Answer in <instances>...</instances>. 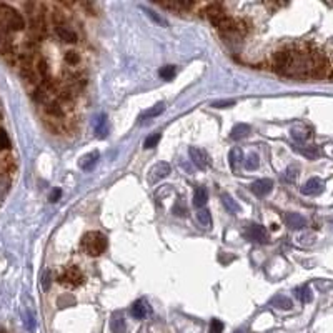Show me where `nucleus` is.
<instances>
[{
	"instance_id": "1",
	"label": "nucleus",
	"mask_w": 333,
	"mask_h": 333,
	"mask_svg": "<svg viewBox=\"0 0 333 333\" xmlns=\"http://www.w3.org/2000/svg\"><path fill=\"white\" fill-rule=\"evenodd\" d=\"M273 65L283 75L290 77H315L327 70L328 63L322 52L310 48L292 47L275 53Z\"/></svg>"
},
{
	"instance_id": "2",
	"label": "nucleus",
	"mask_w": 333,
	"mask_h": 333,
	"mask_svg": "<svg viewBox=\"0 0 333 333\" xmlns=\"http://www.w3.org/2000/svg\"><path fill=\"white\" fill-rule=\"evenodd\" d=\"M0 23L10 32L22 30V28L25 27L23 17L15 8H12L10 5H5V3H0Z\"/></svg>"
},
{
	"instance_id": "3",
	"label": "nucleus",
	"mask_w": 333,
	"mask_h": 333,
	"mask_svg": "<svg viewBox=\"0 0 333 333\" xmlns=\"http://www.w3.org/2000/svg\"><path fill=\"white\" fill-rule=\"evenodd\" d=\"M82 247L90 257H98L107 250V237L100 232H88L82 240Z\"/></svg>"
},
{
	"instance_id": "4",
	"label": "nucleus",
	"mask_w": 333,
	"mask_h": 333,
	"mask_svg": "<svg viewBox=\"0 0 333 333\" xmlns=\"http://www.w3.org/2000/svg\"><path fill=\"white\" fill-rule=\"evenodd\" d=\"M245 235H247V238H250V240L257 242V243L268 242V232L262 225H258V223H250V225H247Z\"/></svg>"
},
{
	"instance_id": "5",
	"label": "nucleus",
	"mask_w": 333,
	"mask_h": 333,
	"mask_svg": "<svg viewBox=\"0 0 333 333\" xmlns=\"http://www.w3.org/2000/svg\"><path fill=\"white\" fill-rule=\"evenodd\" d=\"M0 53L5 55L7 58L15 55V53H13V42L10 37V30H7L2 23H0Z\"/></svg>"
},
{
	"instance_id": "6",
	"label": "nucleus",
	"mask_w": 333,
	"mask_h": 333,
	"mask_svg": "<svg viewBox=\"0 0 333 333\" xmlns=\"http://www.w3.org/2000/svg\"><path fill=\"white\" fill-rule=\"evenodd\" d=\"M170 172H172V168H170V165H168L167 162L157 163V165L152 167L150 173H148V183H152V185H153V183L163 180V178H167L168 175H170Z\"/></svg>"
},
{
	"instance_id": "7",
	"label": "nucleus",
	"mask_w": 333,
	"mask_h": 333,
	"mask_svg": "<svg viewBox=\"0 0 333 333\" xmlns=\"http://www.w3.org/2000/svg\"><path fill=\"white\" fill-rule=\"evenodd\" d=\"M82 280H83V275L77 267L67 268V270L60 275V283L68 285V287H78L82 283Z\"/></svg>"
},
{
	"instance_id": "8",
	"label": "nucleus",
	"mask_w": 333,
	"mask_h": 333,
	"mask_svg": "<svg viewBox=\"0 0 333 333\" xmlns=\"http://www.w3.org/2000/svg\"><path fill=\"white\" fill-rule=\"evenodd\" d=\"M323 188H325V183L320 178H310L305 185L302 187V193L307 197H313V195H318V193L323 192Z\"/></svg>"
},
{
	"instance_id": "9",
	"label": "nucleus",
	"mask_w": 333,
	"mask_h": 333,
	"mask_svg": "<svg viewBox=\"0 0 333 333\" xmlns=\"http://www.w3.org/2000/svg\"><path fill=\"white\" fill-rule=\"evenodd\" d=\"M188 155H190L192 162L195 163L198 168H202V170H205L208 167V155L205 150H202V148H197V147H190V150H188Z\"/></svg>"
},
{
	"instance_id": "10",
	"label": "nucleus",
	"mask_w": 333,
	"mask_h": 333,
	"mask_svg": "<svg viewBox=\"0 0 333 333\" xmlns=\"http://www.w3.org/2000/svg\"><path fill=\"white\" fill-rule=\"evenodd\" d=\"M250 188H252V192L255 193V195H258V197H265V195H268V193L272 192L273 182L270 180V178H262V180L253 182Z\"/></svg>"
},
{
	"instance_id": "11",
	"label": "nucleus",
	"mask_w": 333,
	"mask_h": 333,
	"mask_svg": "<svg viewBox=\"0 0 333 333\" xmlns=\"http://www.w3.org/2000/svg\"><path fill=\"white\" fill-rule=\"evenodd\" d=\"M93 128H95V135L98 138H107V135H108V120H107L105 113H100V115L95 117Z\"/></svg>"
},
{
	"instance_id": "12",
	"label": "nucleus",
	"mask_w": 333,
	"mask_h": 333,
	"mask_svg": "<svg viewBox=\"0 0 333 333\" xmlns=\"http://www.w3.org/2000/svg\"><path fill=\"white\" fill-rule=\"evenodd\" d=\"M207 17H208V20H210L213 25L218 22V20H222L223 17L227 15L225 13V10H223V7L220 5V3H212V5H208L207 7Z\"/></svg>"
},
{
	"instance_id": "13",
	"label": "nucleus",
	"mask_w": 333,
	"mask_h": 333,
	"mask_svg": "<svg viewBox=\"0 0 333 333\" xmlns=\"http://www.w3.org/2000/svg\"><path fill=\"white\" fill-rule=\"evenodd\" d=\"M285 222L292 230H302V228L307 227L305 217H302L300 213H288V215L285 217Z\"/></svg>"
},
{
	"instance_id": "14",
	"label": "nucleus",
	"mask_w": 333,
	"mask_h": 333,
	"mask_svg": "<svg viewBox=\"0 0 333 333\" xmlns=\"http://www.w3.org/2000/svg\"><path fill=\"white\" fill-rule=\"evenodd\" d=\"M55 32H57V35H58V38L60 40H63V42H67V43H73V42H77V33L72 30V28H68L67 25H57V28H55Z\"/></svg>"
},
{
	"instance_id": "15",
	"label": "nucleus",
	"mask_w": 333,
	"mask_h": 333,
	"mask_svg": "<svg viewBox=\"0 0 333 333\" xmlns=\"http://www.w3.org/2000/svg\"><path fill=\"white\" fill-rule=\"evenodd\" d=\"M208 202V192L205 187H197L195 192H193V205H195L197 208H202L207 205Z\"/></svg>"
},
{
	"instance_id": "16",
	"label": "nucleus",
	"mask_w": 333,
	"mask_h": 333,
	"mask_svg": "<svg viewBox=\"0 0 333 333\" xmlns=\"http://www.w3.org/2000/svg\"><path fill=\"white\" fill-rule=\"evenodd\" d=\"M147 313H148V307L143 300H137L130 308V315L133 318H137V320H143V318L147 317Z\"/></svg>"
},
{
	"instance_id": "17",
	"label": "nucleus",
	"mask_w": 333,
	"mask_h": 333,
	"mask_svg": "<svg viewBox=\"0 0 333 333\" xmlns=\"http://www.w3.org/2000/svg\"><path fill=\"white\" fill-rule=\"evenodd\" d=\"M250 132H252L250 125H247V123H237V125L232 128L230 138L232 140H242V138H245Z\"/></svg>"
},
{
	"instance_id": "18",
	"label": "nucleus",
	"mask_w": 333,
	"mask_h": 333,
	"mask_svg": "<svg viewBox=\"0 0 333 333\" xmlns=\"http://www.w3.org/2000/svg\"><path fill=\"white\" fill-rule=\"evenodd\" d=\"M98 162V152H90L80 158V168L82 170H92Z\"/></svg>"
},
{
	"instance_id": "19",
	"label": "nucleus",
	"mask_w": 333,
	"mask_h": 333,
	"mask_svg": "<svg viewBox=\"0 0 333 333\" xmlns=\"http://www.w3.org/2000/svg\"><path fill=\"white\" fill-rule=\"evenodd\" d=\"M110 328H112L113 333H125L127 327H125V320H123L122 313H113L112 322H110Z\"/></svg>"
},
{
	"instance_id": "20",
	"label": "nucleus",
	"mask_w": 333,
	"mask_h": 333,
	"mask_svg": "<svg viewBox=\"0 0 333 333\" xmlns=\"http://www.w3.org/2000/svg\"><path fill=\"white\" fill-rule=\"evenodd\" d=\"M270 303L273 307H277V308H280V310H292L293 308V303H292V300L288 297H285V295H277V297H273L272 300H270Z\"/></svg>"
},
{
	"instance_id": "21",
	"label": "nucleus",
	"mask_w": 333,
	"mask_h": 333,
	"mask_svg": "<svg viewBox=\"0 0 333 333\" xmlns=\"http://www.w3.org/2000/svg\"><path fill=\"white\" fill-rule=\"evenodd\" d=\"M228 160H230L232 170L237 172L238 168H240L242 162H243V157H242V150H240V148H232L230 153H228Z\"/></svg>"
},
{
	"instance_id": "22",
	"label": "nucleus",
	"mask_w": 333,
	"mask_h": 333,
	"mask_svg": "<svg viewBox=\"0 0 333 333\" xmlns=\"http://www.w3.org/2000/svg\"><path fill=\"white\" fill-rule=\"evenodd\" d=\"M290 133H292L293 140L298 142V143L307 142L308 138H310V130H308V128H305V127H293Z\"/></svg>"
},
{
	"instance_id": "23",
	"label": "nucleus",
	"mask_w": 333,
	"mask_h": 333,
	"mask_svg": "<svg viewBox=\"0 0 333 333\" xmlns=\"http://www.w3.org/2000/svg\"><path fill=\"white\" fill-rule=\"evenodd\" d=\"M163 112H165V105H163V102H160V103H157V105H153L152 108H148V110L142 112V113H140V120L158 117V115H162Z\"/></svg>"
},
{
	"instance_id": "24",
	"label": "nucleus",
	"mask_w": 333,
	"mask_h": 333,
	"mask_svg": "<svg viewBox=\"0 0 333 333\" xmlns=\"http://www.w3.org/2000/svg\"><path fill=\"white\" fill-rule=\"evenodd\" d=\"M295 295H297V298H298V300H300L302 303H308V302H312V298H313V295H312V290H310V287H308V285L298 287L297 290H295Z\"/></svg>"
},
{
	"instance_id": "25",
	"label": "nucleus",
	"mask_w": 333,
	"mask_h": 333,
	"mask_svg": "<svg viewBox=\"0 0 333 333\" xmlns=\"http://www.w3.org/2000/svg\"><path fill=\"white\" fill-rule=\"evenodd\" d=\"M222 202H223V205H225L227 210L230 212V213H233V215L240 212V205H238V203L233 200V198L228 195V193H223V195H222Z\"/></svg>"
},
{
	"instance_id": "26",
	"label": "nucleus",
	"mask_w": 333,
	"mask_h": 333,
	"mask_svg": "<svg viewBox=\"0 0 333 333\" xmlns=\"http://www.w3.org/2000/svg\"><path fill=\"white\" fill-rule=\"evenodd\" d=\"M297 152H300L303 157L310 158V160H315V158L320 155L318 148H315V147H297Z\"/></svg>"
},
{
	"instance_id": "27",
	"label": "nucleus",
	"mask_w": 333,
	"mask_h": 333,
	"mask_svg": "<svg viewBox=\"0 0 333 333\" xmlns=\"http://www.w3.org/2000/svg\"><path fill=\"white\" fill-rule=\"evenodd\" d=\"M45 112L48 115H53V117H62L63 112H62V107L58 105L57 102H47L45 103Z\"/></svg>"
},
{
	"instance_id": "28",
	"label": "nucleus",
	"mask_w": 333,
	"mask_h": 333,
	"mask_svg": "<svg viewBox=\"0 0 333 333\" xmlns=\"http://www.w3.org/2000/svg\"><path fill=\"white\" fill-rule=\"evenodd\" d=\"M162 7L165 8H177V10H183V8H190L193 7L192 2H183V0H178V2H168V3H160Z\"/></svg>"
},
{
	"instance_id": "29",
	"label": "nucleus",
	"mask_w": 333,
	"mask_h": 333,
	"mask_svg": "<svg viewBox=\"0 0 333 333\" xmlns=\"http://www.w3.org/2000/svg\"><path fill=\"white\" fill-rule=\"evenodd\" d=\"M245 168L247 170H257L258 165H260V160H258V155L257 153H250L247 158H245Z\"/></svg>"
},
{
	"instance_id": "30",
	"label": "nucleus",
	"mask_w": 333,
	"mask_h": 333,
	"mask_svg": "<svg viewBox=\"0 0 333 333\" xmlns=\"http://www.w3.org/2000/svg\"><path fill=\"white\" fill-rule=\"evenodd\" d=\"M197 220L200 222L203 227H210V225H212V217H210V212L205 210V208H202V210H198V213H197Z\"/></svg>"
},
{
	"instance_id": "31",
	"label": "nucleus",
	"mask_w": 333,
	"mask_h": 333,
	"mask_svg": "<svg viewBox=\"0 0 333 333\" xmlns=\"http://www.w3.org/2000/svg\"><path fill=\"white\" fill-rule=\"evenodd\" d=\"M37 68H38V72H40V75H42V78H43V82L50 85V72H48L47 62H45V60H40V62H38V67H37Z\"/></svg>"
},
{
	"instance_id": "32",
	"label": "nucleus",
	"mask_w": 333,
	"mask_h": 333,
	"mask_svg": "<svg viewBox=\"0 0 333 333\" xmlns=\"http://www.w3.org/2000/svg\"><path fill=\"white\" fill-rule=\"evenodd\" d=\"M158 75H160L163 80H172V78L175 77V67H173V65L162 67L160 72H158Z\"/></svg>"
},
{
	"instance_id": "33",
	"label": "nucleus",
	"mask_w": 333,
	"mask_h": 333,
	"mask_svg": "<svg viewBox=\"0 0 333 333\" xmlns=\"http://www.w3.org/2000/svg\"><path fill=\"white\" fill-rule=\"evenodd\" d=\"M160 138H162L160 133H152V135H148V137L145 138V142H143V147H145V148L157 147L158 142H160Z\"/></svg>"
},
{
	"instance_id": "34",
	"label": "nucleus",
	"mask_w": 333,
	"mask_h": 333,
	"mask_svg": "<svg viewBox=\"0 0 333 333\" xmlns=\"http://www.w3.org/2000/svg\"><path fill=\"white\" fill-rule=\"evenodd\" d=\"M7 148H10V138H8L5 130H2V128H0V152L7 150Z\"/></svg>"
},
{
	"instance_id": "35",
	"label": "nucleus",
	"mask_w": 333,
	"mask_h": 333,
	"mask_svg": "<svg viewBox=\"0 0 333 333\" xmlns=\"http://www.w3.org/2000/svg\"><path fill=\"white\" fill-rule=\"evenodd\" d=\"M65 62L70 63V65H75V63L80 62V55H78L77 52H73V50L67 52V53H65Z\"/></svg>"
},
{
	"instance_id": "36",
	"label": "nucleus",
	"mask_w": 333,
	"mask_h": 333,
	"mask_svg": "<svg viewBox=\"0 0 333 333\" xmlns=\"http://www.w3.org/2000/svg\"><path fill=\"white\" fill-rule=\"evenodd\" d=\"M297 175H298V168L297 167H288L287 172H285V178L288 182H295L297 180Z\"/></svg>"
},
{
	"instance_id": "37",
	"label": "nucleus",
	"mask_w": 333,
	"mask_h": 333,
	"mask_svg": "<svg viewBox=\"0 0 333 333\" xmlns=\"http://www.w3.org/2000/svg\"><path fill=\"white\" fill-rule=\"evenodd\" d=\"M223 332V323L220 320H212L210 323V330H208V333H222Z\"/></svg>"
},
{
	"instance_id": "38",
	"label": "nucleus",
	"mask_w": 333,
	"mask_h": 333,
	"mask_svg": "<svg viewBox=\"0 0 333 333\" xmlns=\"http://www.w3.org/2000/svg\"><path fill=\"white\" fill-rule=\"evenodd\" d=\"M232 105H235V100H223V102L213 103V107L215 108H227V107H232Z\"/></svg>"
},
{
	"instance_id": "39",
	"label": "nucleus",
	"mask_w": 333,
	"mask_h": 333,
	"mask_svg": "<svg viewBox=\"0 0 333 333\" xmlns=\"http://www.w3.org/2000/svg\"><path fill=\"white\" fill-rule=\"evenodd\" d=\"M60 197H62V190H60V188H55V190H52L50 197H48V200H50L52 203H55Z\"/></svg>"
},
{
	"instance_id": "40",
	"label": "nucleus",
	"mask_w": 333,
	"mask_h": 333,
	"mask_svg": "<svg viewBox=\"0 0 333 333\" xmlns=\"http://www.w3.org/2000/svg\"><path fill=\"white\" fill-rule=\"evenodd\" d=\"M143 10H145V12L148 13V17H152L153 20H155L157 23H160V25H167V23H165V20H162V18L158 17V15H155V13H153L152 10H148V8H143Z\"/></svg>"
},
{
	"instance_id": "41",
	"label": "nucleus",
	"mask_w": 333,
	"mask_h": 333,
	"mask_svg": "<svg viewBox=\"0 0 333 333\" xmlns=\"http://www.w3.org/2000/svg\"><path fill=\"white\" fill-rule=\"evenodd\" d=\"M0 333H5V332H3V330H0Z\"/></svg>"
}]
</instances>
